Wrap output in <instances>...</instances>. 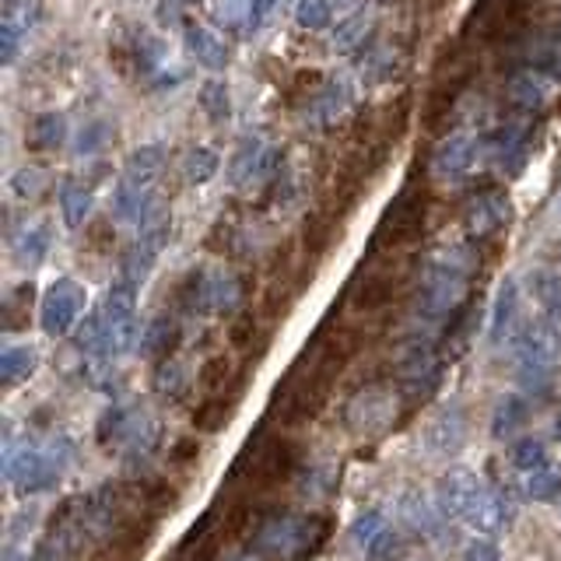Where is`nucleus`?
<instances>
[{"label": "nucleus", "instance_id": "7c9ffc66", "mask_svg": "<svg viewBox=\"0 0 561 561\" xmlns=\"http://www.w3.org/2000/svg\"><path fill=\"white\" fill-rule=\"evenodd\" d=\"M60 215L67 228H81L88 225V215H92V190L78 180H67L60 186Z\"/></svg>", "mask_w": 561, "mask_h": 561}, {"label": "nucleus", "instance_id": "3c124183", "mask_svg": "<svg viewBox=\"0 0 561 561\" xmlns=\"http://www.w3.org/2000/svg\"><path fill=\"white\" fill-rule=\"evenodd\" d=\"M201 456V443L197 438H180L172 449H169V463H175V467H186V463H193Z\"/></svg>", "mask_w": 561, "mask_h": 561}, {"label": "nucleus", "instance_id": "4c0bfd02", "mask_svg": "<svg viewBox=\"0 0 561 561\" xmlns=\"http://www.w3.org/2000/svg\"><path fill=\"white\" fill-rule=\"evenodd\" d=\"M228 382H232V362H228L225 355H210L197 373V386L204 390V397L228 390Z\"/></svg>", "mask_w": 561, "mask_h": 561}, {"label": "nucleus", "instance_id": "e433bc0d", "mask_svg": "<svg viewBox=\"0 0 561 561\" xmlns=\"http://www.w3.org/2000/svg\"><path fill=\"white\" fill-rule=\"evenodd\" d=\"M28 137H32V148H39V151L60 148L64 140H67V119H64L60 113H43V116H35Z\"/></svg>", "mask_w": 561, "mask_h": 561}, {"label": "nucleus", "instance_id": "6e6d98bb", "mask_svg": "<svg viewBox=\"0 0 561 561\" xmlns=\"http://www.w3.org/2000/svg\"><path fill=\"white\" fill-rule=\"evenodd\" d=\"M88 239H92V242H88V245H95V250H105V245H110L113 242V225L110 221H92V225H88Z\"/></svg>", "mask_w": 561, "mask_h": 561}, {"label": "nucleus", "instance_id": "39448f33", "mask_svg": "<svg viewBox=\"0 0 561 561\" xmlns=\"http://www.w3.org/2000/svg\"><path fill=\"white\" fill-rule=\"evenodd\" d=\"M425 221H428V197L421 186H403L397 193V201L382 210V218L376 225V250L379 253H397L403 245H411L421 239L425 232Z\"/></svg>", "mask_w": 561, "mask_h": 561}, {"label": "nucleus", "instance_id": "c03bdc74", "mask_svg": "<svg viewBox=\"0 0 561 561\" xmlns=\"http://www.w3.org/2000/svg\"><path fill=\"white\" fill-rule=\"evenodd\" d=\"M201 102H204V113L215 123H225L228 113H232V105H228V88L221 81H207L201 88Z\"/></svg>", "mask_w": 561, "mask_h": 561}, {"label": "nucleus", "instance_id": "423d86ee", "mask_svg": "<svg viewBox=\"0 0 561 561\" xmlns=\"http://www.w3.org/2000/svg\"><path fill=\"white\" fill-rule=\"evenodd\" d=\"M438 382H443V351H438L435 341L421 337V333H414V337L400 347V358H397V393L403 400H428Z\"/></svg>", "mask_w": 561, "mask_h": 561}, {"label": "nucleus", "instance_id": "37998d69", "mask_svg": "<svg viewBox=\"0 0 561 561\" xmlns=\"http://www.w3.org/2000/svg\"><path fill=\"white\" fill-rule=\"evenodd\" d=\"M46 190V175L39 169H18L11 175V193L18 201H39Z\"/></svg>", "mask_w": 561, "mask_h": 561}, {"label": "nucleus", "instance_id": "4d7b16f0", "mask_svg": "<svg viewBox=\"0 0 561 561\" xmlns=\"http://www.w3.org/2000/svg\"><path fill=\"white\" fill-rule=\"evenodd\" d=\"M4 561H39V558H32V554H28V548H22V543L8 540V548H4Z\"/></svg>", "mask_w": 561, "mask_h": 561}, {"label": "nucleus", "instance_id": "a211bd4d", "mask_svg": "<svg viewBox=\"0 0 561 561\" xmlns=\"http://www.w3.org/2000/svg\"><path fill=\"white\" fill-rule=\"evenodd\" d=\"M551 81L554 78L540 75V70H519V75L508 81V102L526 116L543 113L551 102Z\"/></svg>", "mask_w": 561, "mask_h": 561}, {"label": "nucleus", "instance_id": "a19ab883", "mask_svg": "<svg viewBox=\"0 0 561 561\" xmlns=\"http://www.w3.org/2000/svg\"><path fill=\"white\" fill-rule=\"evenodd\" d=\"M295 22L302 28L320 32L333 22V0H298L295 4Z\"/></svg>", "mask_w": 561, "mask_h": 561}, {"label": "nucleus", "instance_id": "8fccbe9b", "mask_svg": "<svg viewBox=\"0 0 561 561\" xmlns=\"http://www.w3.org/2000/svg\"><path fill=\"white\" fill-rule=\"evenodd\" d=\"M365 32H368V18L365 14H355L351 22L337 32V43L344 46V49H351V46H365Z\"/></svg>", "mask_w": 561, "mask_h": 561}, {"label": "nucleus", "instance_id": "9d476101", "mask_svg": "<svg viewBox=\"0 0 561 561\" xmlns=\"http://www.w3.org/2000/svg\"><path fill=\"white\" fill-rule=\"evenodd\" d=\"M84 298L88 295L78 280H70V277L53 280L43 295V306H39V323L49 337H64V333H70V327L78 323V316L84 309Z\"/></svg>", "mask_w": 561, "mask_h": 561}, {"label": "nucleus", "instance_id": "412c9836", "mask_svg": "<svg viewBox=\"0 0 561 561\" xmlns=\"http://www.w3.org/2000/svg\"><path fill=\"white\" fill-rule=\"evenodd\" d=\"M180 323L172 320V316H154V320L145 327V333H140V355L151 358V362H162V358H172L175 347H180Z\"/></svg>", "mask_w": 561, "mask_h": 561}, {"label": "nucleus", "instance_id": "f3484780", "mask_svg": "<svg viewBox=\"0 0 561 561\" xmlns=\"http://www.w3.org/2000/svg\"><path fill=\"white\" fill-rule=\"evenodd\" d=\"M245 298V285L236 271H204V306L207 312L232 316Z\"/></svg>", "mask_w": 561, "mask_h": 561}, {"label": "nucleus", "instance_id": "20e7f679", "mask_svg": "<svg viewBox=\"0 0 561 561\" xmlns=\"http://www.w3.org/2000/svg\"><path fill=\"white\" fill-rule=\"evenodd\" d=\"M561 362V330L554 320H537L516 337V376L526 393L543 397L551 390Z\"/></svg>", "mask_w": 561, "mask_h": 561}, {"label": "nucleus", "instance_id": "bf43d9fd", "mask_svg": "<svg viewBox=\"0 0 561 561\" xmlns=\"http://www.w3.org/2000/svg\"><path fill=\"white\" fill-rule=\"evenodd\" d=\"M228 561H274V558L260 554V551H253V548H245V551H239L236 558H228Z\"/></svg>", "mask_w": 561, "mask_h": 561}, {"label": "nucleus", "instance_id": "b1692460", "mask_svg": "<svg viewBox=\"0 0 561 561\" xmlns=\"http://www.w3.org/2000/svg\"><path fill=\"white\" fill-rule=\"evenodd\" d=\"M49 253V228L46 225H25L11 242V256L22 271H35Z\"/></svg>", "mask_w": 561, "mask_h": 561}, {"label": "nucleus", "instance_id": "5fc2aeb1", "mask_svg": "<svg viewBox=\"0 0 561 561\" xmlns=\"http://www.w3.org/2000/svg\"><path fill=\"white\" fill-rule=\"evenodd\" d=\"M460 561H499V548L491 540H473Z\"/></svg>", "mask_w": 561, "mask_h": 561}, {"label": "nucleus", "instance_id": "a18cd8bd", "mask_svg": "<svg viewBox=\"0 0 561 561\" xmlns=\"http://www.w3.org/2000/svg\"><path fill=\"white\" fill-rule=\"evenodd\" d=\"M386 526H390V523H386V516L379 513V508H368V513L358 516V523L351 526V537H355L358 548H368V543H373L386 530Z\"/></svg>", "mask_w": 561, "mask_h": 561}, {"label": "nucleus", "instance_id": "c756f323", "mask_svg": "<svg viewBox=\"0 0 561 561\" xmlns=\"http://www.w3.org/2000/svg\"><path fill=\"white\" fill-rule=\"evenodd\" d=\"M165 165V151L158 145H148V148H137L130 158H127V169H123V180L127 183H137V186H154L158 172Z\"/></svg>", "mask_w": 561, "mask_h": 561}, {"label": "nucleus", "instance_id": "c85d7f7f", "mask_svg": "<svg viewBox=\"0 0 561 561\" xmlns=\"http://www.w3.org/2000/svg\"><path fill=\"white\" fill-rule=\"evenodd\" d=\"M351 102V88L347 81H323L320 92L312 95V116L323 123V127H333L337 116L347 110Z\"/></svg>", "mask_w": 561, "mask_h": 561}, {"label": "nucleus", "instance_id": "603ef678", "mask_svg": "<svg viewBox=\"0 0 561 561\" xmlns=\"http://www.w3.org/2000/svg\"><path fill=\"white\" fill-rule=\"evenodd\" d=\"M105 140H110V127H102V123H95V127H88V130H81V137H78V151L81 154H92V151H99Z\"/></svg>", "mask_w": 561, "mask_h": 561}, {"label": "nucleus", "instance_id": "4468645a", "mask_svg": "<svg viewBox=\"0 0 561 561\" xmlns=\"http://www.w3.org/2000/svg\"><path fill=\"white\" fill-rule=\"evenodd\" d=\"M277 165H280V151L274 145H267V140L250 137L239 145L232 165H228V175H232L236 186H253L263 180H274Z\"/></svg>", "mask_w": 561, "mask_h": 561}, {"label": "nucleus", "instance_id": "c9c22d12", "mask_svg": "<svg viewBox=\"0 0 561 561\" xmlns=\"http://www.w3.org/2000/svg\"><path fill=\"white\" fill-rule=\"evenodd\" d=\"M408 551H411V540L403 530H397V526H386V530L365 548L368 561H403Z\"/></svg>", "mask_w": 561, "mask_h": 561}, {"label": "nucleus", "instance_id": "0eeeda50", "mask_svg": "<svg viewBox=\"0 0 561 561\" xmlns=\"http://www.w3.org/2000/svg\"><path fill=\"white\" fill-rule=\"evenodd\" d=\"M137 285L130 277H119L105 295L102 306V358H119L123 351H130L140 333H137Z\"/></svg>", "mask_w": 561, "mask_h": 561}, {"label": "nucleus", "instance_id": "72a5a7b5", "mask_svg": "<svg viewBox=\"0 0 561 561\" xmlns=\"http://www.w3.org/2000/svg\"><path fill=\"white\" fill-rule=\"evenodd\" d=\"M400 513H403V519H408V526H411L414 534H428V537L438 530V523L446 519V516H443V508H438V505H428L421 495H408V499H403V508H400Z\"/></svg>", "mask_w": 561, "mask_h": 561}, {"label": "nucleus", "instance_id": "1a4fd4ad", "mask_svg": "<svg viewBox=\"0 0 561 561\" xmlns=\"http://www.w3.org/2000/svg\"><path fill=\"white\" fill-rule=\"evenodd\" d=\"M158 523H162V516H154L145 505H137L134 513L123 519L110 537H105L99 561H140L151 548Z\"/></svg>", "mask_w": 561, "mask_h": 561}, {"label": "nucleus", "instance_id": "9b49d317", "mask_svg": "<svg viewBox=\"0 0 561 561\" xmlns=\"http://www.w3.org/2000/svg\"><path fill=\"white\" fill-rule=\"evenodd\" d=\"M169 228H172L169 218L158 215V210H151V215L140 221V239L130 245V253L123 256V277H130L134 285H140V280L151 274L158 253H162L169 242Z\"/></svg>", "mask_w": 561, "mask_h": 561}, {"label": "nucleus", "instance_id": "f704fd0d", "mask_svg": "<svg viewBox=\"0 0 561 561\" xmlns=\"http://www.w3.org/2000/svg\"><path fill=\"white\" fill-rule=\"evenodd\" d=\"M526 495L534 502H551L561 499V463H540L537 470L526 473Z\"/></svg>", "mask_w": 561, "mask_h": 561}, {"label": "nucleus", "instance_id": "393cba45", "mask_svg": "<svg viewBox=\"0 0 561 561\" xmlns=\"http://www.w3.org/2000/svg\"><path fill=\"white\" fill-rule=\"evenodd\" d=\"M186 46L190 53L197 57V64L210 67V70H221L228 64V46L221 35H215L204 25H186Z\"/></svg>", "mask_w": 561, "mask_h": 561}, {"label": "nucleus", "instance_id": "6e6552de", "mask_svg": "<svg viewBox=\"0 0 561 561\" xmlns=\"http://www.w3.org/2000/svg\"><path fill=\"white\" fill-rule=\"evenodd\" d=\"M393 417H397V393L386 390V386H365L344 408V425L365 438L386 432L393 425Z\"/></svg>", "mask_w": 561, "mask_h": 561}, {"label": "nucleus", "instance_id": "49530a36", "mask_svg": "<svg viewBox=\"0 0 561 561\" xmlns=\"http://www.w3.org/2000/svg\"><path fill=\"white\" fill-rule=\"evenodd\" d=\"M253 4H256V0H215V14H218L221 25L236 28V25L245 22V18L253 22Z\"/></svg>", "mask_w": 561, "mask_h": 561}, {"label": "nucleus", "instance_id": "ddd939ff", "mask_svg": "<svg viewBox=\"0 0 561 561\" xmlns=\"http://www.w3.org/2000/svg\"><path fill=\"white\" fill-rule=\"evenodd\" d=\"M400 295V274L393 267H368L362 263V274L355 277L347 298H351V309L355 312H379L393 302Z\"/></svg>", "mask_w": 561, "mask_h": 561}, {"label": "nucleus", "instance_id": "a878e982", "mask_svg": "<svg viewBox=\"0 0 561 561\" xmlns=\"http://www.w3.org/2000/svg\"><path fill=\"white\" fill-rule=\"evenodd\" d=\"M154 393L169 403H180L190 393V373L175 355L154 362Z\"/></svg>", "mask_w": 561, "mask_h": 561}, {"label": "nucleus", "instance_id": "2eb2a0df", "mask_svg": "<svg viewBox=\"0 0 561 561\" xmlns=\"http://www.w3.org/2000/svg\"><path fill=\"white\" fill-rule=\"evenodd\" d=\"M484 488V481L478 478L473 470L467 467H453L446 470L443 478H438V488H435V505L443 508L446 519H463L467 508L478 499V491Z\"/></svg>", "mask_w": 561, "mask_h": 561}, {"label": "nucleus", "instance_id": "473e14b6", "mask_svg": "<svg viewBox=\"0 0 561 561\" xmlns=\"http://www.w3.org/2000/svg\"><path fill=\"white\" fill-rule=\"evenodd\" d=\"M526 417H530V411H526V400L523 397H505V400H499L495 414H491V435L513 438L523 428Z\"/></svg>", "mask_w": 561, "mask_h": 561}, {"label": "nucleus", "instance_id": "2f4dec72", "mask_svg": "<svg viewBox=\"0 0 561 561\" xmlns=\"http://www.w3.org/2000/svg\"><path fill=\"white\" fill-rule=\"evenodd\" d=\"M530 288L537 295L540 309L548 312V320L561 323V271L558 267H537L530 274Z\"/></svg>", "mask_w": 561, "mask_h": 561}, {"label": "nucleus", "instance_id": "cd10ccee", "mask_svg": "<svg viewBox=\"0 0 561 561\" xmlns=\"http://www.w3.org/2000/svg\"><path fill=\"white\" fill-rule=\"evenodd\" d=\"M35 365H39V355H35V347L28 344H11L0 351V382L8 386H18V382H25L32 373H35Z\"/></svg>", "mask_w": 561, "mask_h": 561}, {"label": "nucleus", "instance_id": "bb28decb", "mask_svg": "<svg viewBox=\"0 0 561 561\" xmlns=\"http://www.w3.org/2000/svg\"><path fill=\"white\" fill-rule=\"evenodd\" d=\"M137 414L140 411H130V408H110L102 417H99V446L105 449H123V443L130 438L134 425H137Z\"/></svg>", "mask_w": 561, "mask_h": 561}, {"label": "nucleus", "instance_id": "aec40b11", "mask_svg": "<svg viewBox=\"0 0 561 561\" xmlns=\"http://www.w3.org/2000/svg\"><path fill=\"white\" fill-rule=\"evenodd\" d=\"M473 158H478V145H473V137L467 134H453L446 137L443 145H438L435 158H432V169L435 175H443V180H453V175H463Z\"/></svg>", "mask_w": 561, "mask_h": 561}, {"label": "nucleus", "instance_id": "de8ad7c7", "mask_svg": "<svg viewBox=\"0 0 561 561\" xmlns=\"http://www.w3.org/2000/svg\"><path fill=\"white\" fill-rule=\"evenodd\" d=\"M35 11H39V8H35L32 0H8V8H4V25L25 35V28L35 25V18H32Z\"/></svg>", "mask_w": 561, "mask_h": 561}, {"label": "nucleus", "instance_id": "f257e3e1", "mask_svg": "<svg viewBox=\"0 0 561 561\" xmlns=\"http://www.w3.org/2000/svg\"><path fill=\"white\" fill-rule=\"evenodd\" d=\"M330 530L333 519L327 513H312V508L309 513H298V508H267L245 548H253L274 561H309L323 551Z\"/></svg>", "mask_w": 561, "mask_h": 561}, {"label": "nucleus", "instance_id": "5701e85b", "mask_svg": "<svg viewBox=\"0 0 561 561\" xmlns=\"http://www.w3.org/2000/svg\"><path fill=\"white\" fill-rule=\"evenodd\" d=\"M463 435H467L463 408H446L428 425V446H432V453H456L463 446Z\"/></svg>", "mask_w": 561, "mask_h": 561}, {"label": "nucleus", "instance_id": "ea45409f", "mask_svg": "<svg viewBox=\"0 0 561 561\" xmlns=\"http://www.w3.org/2000/svg\"><path fill=\"white\" fill-rule=\"evenodd\" d=\"M508 460H513L516 470L530 473L540 463H548V446H543L540 438H519V443H513V449H508Z\"/></svg>", "mask_w": 561, "mask_h": 561}, {"label": "nucleus", "instance_id": "864d4df0", "mask_svg": "<svg viewBox=\"0 0 561 561\" xmlns=\"http://www.w3.org/2000/svg\"><path fill=\"white\" fill-rule=\"evenodd\" d=\"M18 43H22V32H14L8 25H0V60L4 64H14L18 57Z\"/></svg>", "mask_w": 561, "mask_h": 561}, {"label": "nucleus", "instance_id": "f03ea898", "mask_svg": "<svg viewBox=\"0 0 561 561\" xmlns=\"http://www.w3.org/2000/svg\"><path fill=\"white\" fill-rule=\"evenodd\" d=\"M470 271H473L470 250L438 253L425 267V277H421V285H417V316L421 320L425 323L449 320V316L467 302Z\"/></svg>", "mask_w": 561, "mask_h": 561}, {"label": "nucleus", "instance_id": "09e8293b", "mask_svg": "<svg viewBox=\"0 0 561 561\" xmlns=\"http://www.w3.org/2000/svg\"><path fill=\"white\" fill-rule=\"evenodd\" d=\"M228 337H232V347L239 351H253V337H256V320H253V312H245L239 316V320L228 327Z\"/></svg>", "mask_w": 561, "mask_h": 561}, {"label": "nucleus", "instance_id": "79ce46f5", "mask_svg": "<svg viewBox=\"0 0 561 561\" xmlns=\"http://www.w3.org/2000/svg\"><path fill=\"white\" fill-rule=\"evenodd\" d=\"M32 295H35L32 280H28V285H22V288H14V291H11V298L4 302V330H22V327H28Z\"/></svg>", "mask_w": 561, "mask_h": 561}, {"label": "nucleus", "instance_id": "f8f14e48", "mask_svg": "<svg viewBox=\"0 0 561 561\" xmlns=\"http://www.w3.org/2000/svg\"><path fill=\"white\" fill-rule=\"evenodd\" d=\"M513 519H516V502L499 484H484L478 491V499H473V505L467 508V516H463V523L470 526V530L488 534V537L508 530V523Z\"/></svg>", "mask_w": 561, "mask_h": 561}, {"label": "nucleus", "instance_id": "7ed1b4c3", "mask_svg": "<svg viewBox=\"0 0 561 561\" xmlns=\"http://www.w3.org/2000/svg\"><path fill=\"white\" fill-rule=\"evenodd\" d=\"M70 463V443L67 438H49V443H8L4 449V478L22 499L43 495L64 478Z\"/></svg>", "mask_w": 561, "mask_h": 561}, {"label": "nucleus", "instance_id": "4be33fe9", "mask_svg": "<svg viewBox=\"0 0 561 561\" xmlns=\"http://www.w3.org/2000/svg\"><path fill=\"white\" fill-rule=\"evenodd\" d=\"M516 320H519V295H516V280H505V285L499 288L495 309H491V330H488L491 344L516 341Z\"/></svg>", "mask_w": 561, "mask_h": 561}, {"label": "nucleus", "instance_id": "6ab92c4d", "mask_svg": "<svg viewBox=\"0 0 561 561\" xmlns=\"http://www.w3.org/2000/svg\"><path fill=\"white\" fill-rule=\"evenodd\" d=\"M242 386H228V390L221 393H207L201 403H197V411H193V428L204 432V435H215L221 432L228 421H232L236 408H239V393Z\"/></svg>", "mask_w": 561, "mask_h": 561}, {"label": "nucleus", "instance_id": "dca6fc26", "mask_svg": "<svg viewBox=\"0 0 561 561\" xmlns=\"http://www.w3.org/2000/svg\"><path fill=\"white\" fill-rule=\"evenodd\" d=\"M508 221V197L502 190H484L478 193L470 204H467V215H463V225H467V236L470 239H491L499 232V228Z\"/></svg>", "mask_w": 561, "mask_h": 561}, {"label": "nucleus", "instance_id": "13d9d810", "mask_svg": "<svg viewBox=\"0 0 561 561\" xmlns=\"http://www.w3.org/2000/svg\"><path fill=\"white\" fill-rule=\"evenodd\" d=\"M274 4H277V0H256V4H253V28L263 22V18H267L271 11H274Z\"/></svg>", "mask_w": 561, "mask_h": 561}, {"label": "nucleus", "instance_id": "58836bf2", "mask_svg": "<svg viewBox=\"0 0 561 561\" xmlns=\"http://www.w3.org/2000/svg\"><path fill=\"white\" fill-rule=\"evenodd\" d=\"M218 154L210 151V148H190L186 151V158H183V175H186V183H193V186H201V183H207L210 175L218 172Z\"/></svg>", "mask_w": 561, "mask_h": 561}]
</instances>
